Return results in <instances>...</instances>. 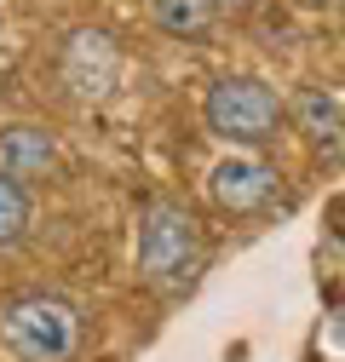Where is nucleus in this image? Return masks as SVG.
Returning a JSON list of instances; mask_svg holds the SVG:
<instances>
[{"label": "nucleus", "instance_id": "nucleus-1", "mask_svg": "<svg viewBox=\"0 0 345 362\" xmlns=\"http://www.w3.org/2000/svg\"><path fill=\"white\" fill-rule=\"evenodd\" d=\"M201 264H207V247H201V230H196L190 207L156 196L139 213V282L150 293H161V299H179V293L196 288Z\"/></svg>", "mask_w": 345, "mask_h": 362}, {"label": "nucleus", "instance_id": "nucleus-2", "mask_svg": "<svg viewBox=\"0 0 345 362\" xmlns=\"http://www.w3.org/2000/svg\"><path fill=\"white\" fill-rule=\"evenodd\" d=\"M0 345L18 362H69L81 351V310L58 293H18L0 310Z\"/></svg>", "mask_w": 345, "mask_h": 362}, {"label": "nucleus", "instance_id": "nucleus-3", "mask_svg": "<svg viewBox=\"0 0 345 362\" xmlns=\"http://www.w3.org/2000/svg\"><path fill=\"white\" fill-rule=\"evenodd\" d=\"M201 115H207V127L219 132V139L259 150V144H271L276 127L288 121V104H282L259 75H225V81H213Z\"/></svg>", "mask_w": 345, "mask_h": 362}, {"label": "nucleus", "instance_id": "nucleus-4", "mask_svg": "<svg viewBox=\"0 0 345 362\" xmlns=\"http://www.w3.org/2000/svg\"><path fill=\"white\" fill-rule=\"evenodd\" d=\"M207 190H213V202H219L225 213L253 218V213H265V207L282 196V173L265 167V161H253V156H230V161L213 167Z\"/></svg>", "mask_w": 345, "mask_h": 362}, {"label": "nucleus", "instance_id": "nucleus-5", "mask_svg": "<svg viewBox=\"0 0 345 362\" xmlns=\"http://www.w3.org/2000/svg\"><path fill=\"white\" fill-rule=\"evenodd\" d=\"M288 115H293L299 139H305V150L322 167H345V104L334 93H322V86H299Z\"/></svg>", "mask_w": 345, "mask_h": 362}, {"label": "nucleus", "instance_id": "nucleus-6", "mask_svg": "<svg viewBox=\"0 0 345 362\" xmlns=\"http://www.w3.org/2000/svg\"><path fill=\"white\" fill-rule=\"evenodd\" d=\"M52 167H58L52 132H40V127H6L0 132V178L29 185V178H47Z\"/></svg>", "mask_w": 345, "mask_h": 362}, {"label": "nucleus", "instance_id": "nucleus-7", "mask_svg": "<svg viewBox=\"0 0 345 362\" xmlns=\"http://www.w3.org/2000/svg\"><path fill=\"white\" fill-rule=\"evenodd\" d=\"M150 6H156V23L179 40H201L213 29V18H219L213 0H150Z\"/></svg>", "mask_w": 345, "mask_h": 362}, {"label": "nucleus", "instance_id": "nucleus-8", "mask_svg": "<svg viewBox=\"0 0 345 362\" xmlns=\"http://www.w3.org/2000/svg\"><path fill=\"white\" fill-rule=\"evenodd\" d=\"M29 230V190L0 178V247H18Z\"/></svg>", "mask_w": 345, "mask_h": 362}, {"label": "nucleus", "instance_id": "nucleus-9", "mask_svg": "<svg viewBox=\"0 0 345 362\" xmlns=\"http://www.w3.org/2000/svg\"><path fill=\"white\" fill-rule=\"evenodd\" d=\"M213 6H219V12H247L253 0H213Z\"/></svg>", "mask_w": 345, "mask_h": 362}, {"label": "nucleus", "instance_id": "nucleus-10", "mask_svg": "<svg viewBox=\"0 0 345 362\" xmlns=\"http://www.w3.org/2000/svg\"><path fill=\"white\" fill-rule=\"evenodd\" d=\"M305 6H339V0H305Z\"/></svg>", "mask_w": 345, "mask_h": 362}]
</instances>
